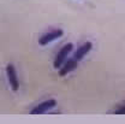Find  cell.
<instances>
[{
    "mask_svg": "<svg viewBox=\"0 0 125 124\" xmlns=\"http://www.w3.org/2000/svg\"><path fill=\"white\" fill-rule=\"evenodd\" d=\"M72 49H73V45H72V44H66V45H64V46L60 48V51H59L58 54L55 56V59H54V63H53L54 69L59 70V69L62 68V65L66 62L67 56L72 52Z\"/></svg>",
    "mask_w": 125,
    "mask_h": 124,
    "instance_id": "obj_1",
    "label": "cell"
},
{
    "mask_svg": "<svg viewBox=\"0 0 125 124\" xmlns=\"http://www.w3.org/2000/svg\"><path fill=\"white\" fill-rule=\"evenodd\" d=\"M6 75H7V79H9L11 89L13 92H17L19 89V81H18V76H17V72H16L13 64H7L6 65Z\"/></svg>",
    "mask_w": 125,
    "mask_h": 124,
    "instance_id": "obj_2",
    "label": "cell"
},
{
    "mask_svg": "<svg viewBox=\"0 0 125 124\" xmlns=\"http://www.w3.org/2000/svg\"><path fill=\"white\" fill-rule=\"evenodd\" d=\"M62 35H64V31H62V29L51 30V31H48V33H46V34H43V35L39 39V44H40L41 46H46L49 42H52V41H54V40L62 37Z\"/></svg>",
    "mask_w": 125,
    "mask_h": 124,
    "instance_id": "obj_3",
    "label": "cell"
},
{
    "mask_svg": "<svg viewBox=\"0 0 125 124\" xmlns=\"http://www.w3.org/2000/svg\"><path fill=\"white\" fill-rule=\"evenodd\" d=\"M55 106H57L55 99H49V100H46V101L39 104L36 107H34V109L31 110L30 113L31 114H41V113H45L48 110L53 109V107H55Z\"/></svg>",
    "mask_w": 125,
    "mask_h": 124,
    "instance_id": "obj_4",
    "label": "cell"
},
{
    "mask_svg": "<svg viewBox=\"0 0 125 124\" xmlns=\"http://www.w3.org/2000/svg\"><path fill=\"white\" fill-rule=\"evenodd\" d=\"M77 65H78V60H76L75 58L66 60V62L62 65V68L59 69V76H60V77L66 76L67 74H70L71 71H73V70L77 68Z\"/></svg>",
    "mask_w": 125,
    "mask_h": 124,
    "instance_id": "obj_5",
    "label": "cell"
},
{
    "mask_svg": "<svg viewBox=\"0 0 125 124\" xmlns=\"http://www.w3.org/2000/svg\"><path fill=\"white\" fill-rule=\"evenodd\" d=\"M92 47H93V44H92V42H84L82 46L77 48V51H76L75 54H73V58H75L76 60H78V62L82 60V59L90 52Z\"/></svg>",
    "mask_w": 125,
    "mask_h": 124,
    "instance_id": "obj_6",
    "label": "cell"
},
{
    "mask_svg": "<svg viewBox=\"0 0 125 124\" xmlns=\"http://www.w3.org/2000/svg\"><path fill=\"white\" fill-rule=\"evenodd\" d=\"M114 113H117V114H125V105L120 106L119 109H117L114 111Z\"/></svg>",
    "mask_w": 125,
    "mask_h": 124,
    "instance_id": "obj_7",
    "label": "cell"
}]
</instances>
